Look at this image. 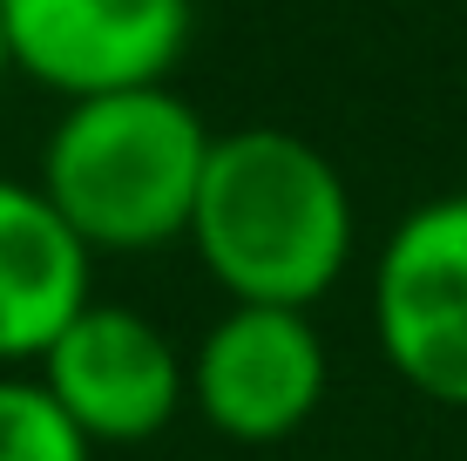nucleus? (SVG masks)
I'll return each instance as SVG.
<instances>
[{
	"instance_id": "obj_1",
	"label": "nucleus",
	"mask_w": 467,
	"mask_h": 461,
	"mask_svg": "<svg viewBox=\"0 0 467 461\" xmlns=\"http://www.w3.org/2000/svg\"><path fill=\"white\" fill-rule=\"evenodd\" d=\"M352 190L326 150L278 122H244L211 142L190 217V251L231 306L312 312L352 265Z\"/></svg>"
},
{
	"instance_id": "obj_2",
	"label": "nucleus",
	"mask_w": 467,
	"mask_h": 461,
	"mask_svg": "<svg viewBox=\"0 0 467 461\" xmlns=\"http://www.w3.org/2000/svg\"><path fill=\"white\" fill-rule=\"evenodd\" d=\"M211 122L170 82L68 102L41 142V190L95 258H142L190 245L211 170Z\"/></svg>"
},
{
	"instance_id": "obj_3",
	"label": "nucleus",
	"mask_w": 467,
	"mask_h": 461,
	"mask_svg": "<svg viewBox=\"0 0 467 461\" xmlns=\"http://www.w3.org/2000/svg\"><path fill=\"white\" fill-rule=\"evenodd\" d=\"M373 340L413 393L467 407V190L413 204L386 231L373 265Z\"/></svg>"
},
{
	"instance_id": "obj_4",
	"label": "nucleus",
	"mask_w": 467,
	"mask_h": 461,
	"mask_svg": "<svg viewBox=\"0 0 467 461\" xmlns=\"http://www.w3.org/2000/svg\"><path fill=\"white\" fill-rule=\"evenodd\" d=\"M14 75L61 102L156 89L183 61L197 0H0Z\"/></svg>"
},
{
	"instance_id": "obj_5",
	"label": "nucleus",
	"mask_w": 467,
	"mask_h": 461,
	"mask_svg": "<svg viewBox=\"0 0 467 461\" xmlns=\"http://www.w3.org/2000/svg\"><path fill=\"white\" fill-rule=\"evenodd\" d=\"M41 387L95 448L150 441L190 407V360L150 312L88 299L41 353Z\"/></svg>"
},
{
	"instance_id": "obj_6",
	"label": "nucleus",
	"mask_w": 467,
	"mask_h": 461,
	"mask_svg": "<svg viewBox=\"0 0 467 461\" xmlns=\"http://www.w3.org/2000/svg\"><path fill=\"white\" fill-rule=\"evenodd\" d=\"M326 340L312 312L231 306L190 353V407L223 441H285L326 401Z\"/></svg>"
},
{
	"instance_id": "obj_7",
	"label": "nucleus",
	"mask_w": 467,
	"mask_h": 461,
	"mask_svg": "<svg viewBox=\"0 0 467 461\" xmlns=\"http://www.w3.org/2000/svg\"><path fill=\"white\" fill-rule=\"evenodd\" d=\"M95 251L68 231L41 183L0 177V367H41L61 326L88 306Z\"/></svg>"
},
{
	"instance_id": "obj_8",
	"label": "nucleus",
	"mask_w": 467,
	"mask_h": 461,
	"mask_svg": "<svg viewBox=\"0 0 467 461\" xmlns=\"http://www.w3.org/2000/svg\"><path fill=\"white\" fill-rule=\"evenodd\" d=\"M0 461H95V441L41 387V373H0Z\"/></svg>"
},
{
	"instance_id": "obj_9",
	"label": "nucleus",
	"mask_w": 467,
	"mask_h": 461,
	"mask_svg": "<svg viewBox=\"0 0 467 461\" xmlns=\"http://www.w3.org/2000/svg\"><path fill=\"white\" fill-rule=\"evenodd\" d=\"M14 75V55H7V14H0V82Z\"/></svg>"
}]
</instances>
